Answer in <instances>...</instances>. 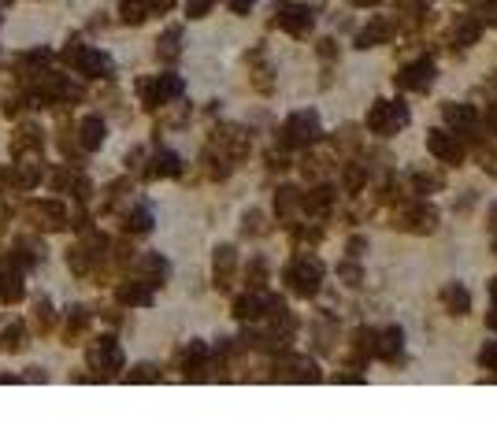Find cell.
<instances>
[{"label":"cell","instance_id":"obj_1","mask_svg":"<svg viewBox=\"0 0 497 445\" xmlns=\"http://www.w3.org/2000/svg\"><path fill=\"white\" fill-rule=\"evenodd\" d=\"M408 123V112L401 104H386V101H375V108L367 112V126L375 134H393L397 126Z\"/></svg>","mask_w":497,"mask_h":445},{"label":"cell","instance_id":"obj_2","mask_svg":"<svg viewBox=\"0 0 497 445\" xmlns=\"http://www.w3.org/2000/svg\"><path fill=\"white\" fill-rule=\"evenodd\" d=\"M319 275H323V267H319V260H308V256H301L293 267L286 271V278H290V286L297 289V293H316L319 289Z\"/></svg>","mask_w":497,"mask_h":445},{"label":"cell","instance_id":"obj_3","mask_svg":"<svg viewBox=\"0 0 497 445\" xmlns=\"http://www.w3.org/2000/svg\"><path fill=\"white\" fill-rule=\"evenodd\" d=\"M316 134H319L316 112H297V115L286 123V141H312Z\"/></svg>","mask_w":497,"mask_h":445},{"label":"cell","instance_id":"obj_4","mask_svg":"<svg viewBox=\"0 0 497 445\" xmlns=\"http://www.w3.org/2000/svg\"><path fill=\"white\" fill-rule=\"evenodd\" d=\"M427 149L435 152V156H441L446 163H456V160H460V145L449 138L446 130H430V134H427Z\"/></svg>","mask_w":497,"mask_h":445},{"label":"cell","instance_id":"obj_5","mask_svg":"<svg viewBox=\"0 0 497 445\" xmlns=\"http://www.w3.org/2000/svg\"><path fill=\"white\" fill-rule=\"evenodd\" d=\"M279 23L286 26L290 34H308L312 30V12L308 8H279Z\"/></svg>","mask_w":497,"mask_h":445},{"label":"cell","instance_id":"obj_6","mask_svg":"<svg viewBox=\"0 0 497 445\" xmlns=\"http://www.w3.org/2000/svg\"><path fill=\"white\" fill-rule=\"evenodd\" d=\"M430 82H435V67L423 60V63H416V67L404 71V75L397 78V86H404V89H427Z\"/></svg>","mask_w":497,"mask_h":445},{"label":"cell","instance_id":"obj_7","mask_svg":"<svg viewBox=\"0 0 497 445\" xmlns=\"http://www.w3.org/2000/svg\"><path fill=\"white\" fill-rule=\"evenodd\" d=\"M441 301L449 304V312H453V315H464L467 304H472V297H467V289H460V286H446V289H441Z\"/></svg>","mask_w":497,"mask_h":445},{"label":"cell","instance_id":"obj_8","mask_svg":"<svg viewBox=\"0 0 497 445\" xmlns=\"http://www.w3.org/2000/svg\"><path fill=\"white\" fill-rule=\"evenodd\" d=\"M375 352H379L382 360H397V352H401V330L397 326H390V330L382 334V341L375 345Z\"/></svg>","mask_w":497,"mask_h":445},{"label":"cell","instance_id":"obj_9","mask_svg":"<svg viewBox=\"0 0 497 445\" xmlns=\"http://www.w3.org/2000/svg\"><path fill=\"white\" fill-rule=\"evenodd\" d=\"M386 38H390V26H386V23H371V26L360 34V49H371V45H379V41H386Z\"/></svg>","mask_w":497,"mask_h":445},{"label":"cell","instance_id":"obj_10","mask_svg":"<svg viewBox=\"0 0 497 445\" xmlns=\"http://www.w3.org/2000/svg\"><path fill=\"white\" fill-rule=\"evenodd\" d=\"M446 119L453 126H472L475 112H472V108H464V104H446Z\"/></svg>","mask_w":497,"mask_h":445},{"label":"cell","instance_id":"obj_11","mask_svg":"<svg viewBox=\"0 0 497 445\" xmlns=\"http://www.w3.org/2000/svg\"><path fill=\"white\" fill-rule=\"evenodd\" d=\"M453 38H456V41H464V45H472V41L478 38V26H475L472 19H460V23L453 26Z\"/></svg>","mask_w":497,"mask_h":445},{"label":"cell","instance_id":"obj_12","mask_svg":"<svg viewBox=\"0 0 497 445\" xmlns=\"http://www.w3.org/2000/svg\"><path fill=\"white\" fill-rule=\"evenodd\" d=\"M478 360H483V368H497V341H490L483 352H478Z\"/></svg>","mask_w":497,"mask_h":445},{"label":"cell","instance_id":"obj_13","mask_svg":"<svg viewBox=\"0 0 497 445\" xmlns=\"http://www.w3.org/2000/svg\"><path fill=\"white\" fill-rule=\"evenodd\" d=\"M141 15H145L141 4H126V8H123V19H126V23H141Z\"/></svg>","mask_w":497,"mask_h":445},{"label":"cell","instance_id":"obj_14","mask_svg":"<svg viewBox=\"0 0 497 445\" xmlns=\"http://www.w3.org/2000/svg\"><path fill=\"white\" fill-rule=\"evenodd\" d=\"M208 8H211V0H189V15H193V19H200Z\"/></svg>","mask_w":497,"mask_h":445},{"label":"cell","instance_id":"obj_15","mask_svg":"<svg viewBox=\"0 0 497 445\" xmlns=\"http://www.w3.org/2000/svg\"><path fill=\"white\" fill-rule=\"evenodd\" d=\"M230 8H234V12H248V8H253V0H230Z\"/></svg>","mask_w":497,"mask_h":445},{"label":"cell","instance_id":"obj_16","mask_svg":"<svg viewBox=\"0 0 497 445\" xmlns=\"http://www.w3.org/2000/svg\"><path fill=\"white\" fill-rule=\"evenodd\" d=\"M490 326H494V330H497V312H494V315H490Z\"/></svg>","mask_w":497,"mask_h":445},{"label":"cell","instance_id":"obj_17","mask_svg":"<svg viewBox=\"0 0 497 445\" xmlns=\"http://www.w3.org/2000/svg\"><path fill=\"white\" fill-rule=\"evenodd\" d=\"M356 4H379V0H356Z\"/></svg>","mask_w":497,"mask_h":445},{"label":"cell","instance_id":"obj_18","mask_svg":"<svg viewBox=\"0 0 497 445\" xmlns=\"http://www.w3.org/2000/svg\"><path fill=\"white\" fill-rule=\"evenodd\" d=\"M490 289H494V301H497V278H494V286H490Z\"/></svg>","mask_w":497,"mask_h":445},{"label":"cell","instance_id":"obj_19","mask_svg":"<svg viewBox=\"0 0 497 445\" xmlns=\"http://www.w3.org/2000/svg\"><path fill=\"white\" fill-rule=\"evenodd\" d=\"M494 226H497V208H494Z\"/></svg>","mask_w":497,"mask_h":445}]
</instances>
